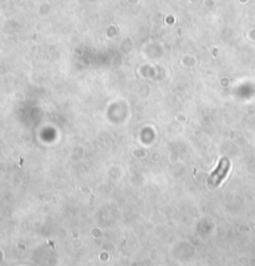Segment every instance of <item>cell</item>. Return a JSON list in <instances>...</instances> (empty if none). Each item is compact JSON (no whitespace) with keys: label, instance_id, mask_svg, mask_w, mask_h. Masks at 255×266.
Instances as JSON below:
<instances>
[{"label":"cell","instance_id":"1","mask_svg":"<svg viewBox=\"0 0 255 266\" xmlns=\"http://www.w3.org/2000/svg\"><path fill=\"white\" fill-rule=\"evenodd\" d=\"M229 167H230V162L225 158H223L219 163V165L217 167V169L211 173L210 178H209V182L213 183V184H220L223 182V179L227 177L228 172H229Z\"/></svg>","mask_w":255,"mask_h":266}]
</instances>
